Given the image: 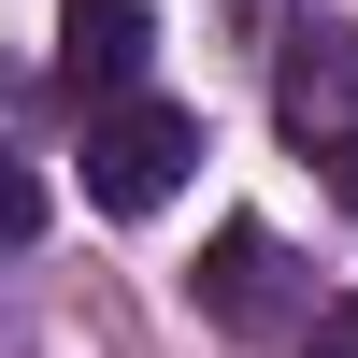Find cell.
Listing matches in <instances>:
<instances>
[{
	"instance_id": "6da1fadb",
	"label": "cell",
	"mask_w": 358,
	"mask_h": 358,
	"mask_svg": "<svg viewBox=\"0 0 358 358\" xmlns=\"http://www.w3.org/2000/svg\"><path fill=\"white\" fill-rule=\"evenodd\" d=\"M273 115H287V143L330 172V201L358 215V29H287V57H273Z\"/></svg>"
},
{
	"instance_id": "7a4b0ae2",
	"label": "cell",
	"mask_w": 358,
	"mask_h": 358,
	"mask_svg": "<svg viewBox=\"0 0 358 358\" xmlns=\"http://www.w3.org/2000/svg\"><path fill=\"white\" fill-rule=\"evenodd\" d=\"M187 158H201L187 101H101L86 115V201H101V215H158V201L187 187Z\"/></svg>"
},
{
	"instance_id": "3957f363",
	"label": "cell",
	"mask_w": 358,
	"mask_h": 358,
	"mask_svg": "<svg viewBox=\"0 0 358 358\" xmlns=\"http://www.w3.org/2000/svg\"><path fill=\"white\" fill-rule=\"evenodd\" d=\"M201 315H215V330H273V315H287V258H273L258 215L215 229V258H201Z\"/></svg>"
},
{
	"instance_id": "277c9868",
	"label": "cell",
	"mask_w": 358,
	"mask_h": 358,
	"mask_svg": "<svg viewBox=\"0 0 358 358\" xmlns=\"http://www.w3.org/2000/svg\"><path fill=\"white\" fill-rule=\"evenodd\" d=\"M143 0H57V72L72 86H101V101H129V72H143Z\"/></svg>"
},
{
	"instance_id": "5b68a950",
	"label": "cell",
	"mask_w": 358,
	"mask_h": 358,
	"mask_svg": "<svg viewBox=\"0 0 358 358\" xmlns=\"http://www.w3.org/2000/svg\"><path fill=\"white\" fill-rule=\"evenodd\" d=\"M15 244H43V172L0 158V258H15Z\"/></svg>"
},
{
	"instance_id": "8992f818",
	"label": "cell",
	"mask_w": 358,
	"mask_h": 358,
	"mask_svg": "<svg viewBox=\"0 0 358 358\" xmlns=\"http://www.w3.org/2000/svg\"><path fill=\"white\" fill-rule=\"evenodd\" d=\"M330 344H344V358H358V301H344V315H330Z\"/></svg>"
},
{
	"instance_id": "52a82bcc",
	"label": "cell",
	"mask_w": 358,
	"mask_h": 358,
	"mask_svg": "<svg viewBox=\"0 0 358 358\" xmlns=\"http://www.w3.org/2000/svg\"><path fill=\"white\" fill-rule=\"evenodd\" d=\"M315 358H344V344H330V330H315Z\"/></svg>"
}]
</instances>
